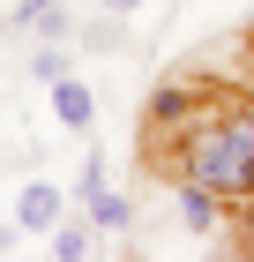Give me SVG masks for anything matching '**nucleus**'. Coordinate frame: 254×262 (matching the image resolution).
I'll return each instance as SVG.
<instances>
[{
    "instance_id": "nucleus-1",
    "label": "nucleus",
    "mask_w": 254,
    "mask_h": 262,
    "mask_svg": "<svg viewBox=\"0 0 254 262\" xmlns=\"http://www.w3.org/2000/svg\"><path fill=\"white\" fill-rule=\"evenodd\" d=\"M150 165H165V180H202L210 195L247 202V210H254V98H239V90H210L202 113L179 127Z\"/></svg>"
},
{
    "instance_id": "nucleus-2",
    "label": "nucleus",
    "mask_w": 254,
    "mask_h": 262,
    "mask_svg": "<svg viewBox=\"0 0 254 262\" xmlns=\"http://www.w3.org/2000/svg\"><path fill=\"white\" fill-rule=\"evenodd\" d=\"M202 98H210V82H202V75H172V82H157L150 105H142V158H157V150H165L179 127L195 120Z\"/></svg>"
},
{
    "instance_id": "nucleus-3",
    "label": "nucleus",
    "mask_w": 254,
    "mask_h": 262,
    "mask_svg": "<svg viewBox=\"0 0 254 262\" xmlns=\"http://www.w3.org/2000/svg\"><path fill=\"white\" fill-rule=\"evenodd\" d=\"M53 90V120L67 127V135H98V90L82 75H60V82H45Z\"/></svg>"
},
{
    "instance_id": "nucleus-4",
    "label": "nucleus",
    "mask_w": 254,
    "mask_h": 262,
    "mask_svg": "<svg viewBox=\"0 0 254 262\" xmlns=\"http://www.w3.org/2000/svg\"><path fill=\"white\" fill-rule=\"evenodd\" d=\"M60 217H67V195L53 180H22V195H15V225L22 232H53Z\"/></svg>"
},
{
    "instance_id": "nucleus-5",
    "label": "nucleus",
    "mask_w": 254,
    "mask_h": 262,
    "mask_svg": "<svg viewBox=\"0 0 254 262\" xmlns=\"http://www.w3.org/2000/svg\"><path fill=\"white\" fill-rule=\"evenodd\" d=\"M172 210H179V225H187V232H202V240H210L217 217H224V195H210L202 180H172Z\"/></svg>"
},
{
    "instance_id": "nucleus-6",
    "label": "nucleus",
    "mask_w": 254,
    "mask_h": 262,
    "mask_svg": "<svg viewBox=\"0 0 254 262\" xmlns=\"http://www.w3.org/2000/svg\"><path fill=\"white\" fill-rule=\"evenodd\" d=\"M45 247H53V262H90V255H98V225H90V210H82V217L67 210V217L45 232Z\"/></svg>"
},
{
    "instance_id": "nucleus-7",
    "label": "nucleus",
    "mask_w": 254,
    "mask_h": 262,
    "mask_svg": "<svg viewBox=\"0 0 254 262\" xmlns=\"http://www.w3.org/2000/svg\"><path fill=\"white\" fill-rule=\"evenodd\" d=\"M75 45H98L105 60H120V53H127V15H90V23H75Z\"/></svg>"
},
{
    "instance_id": "nucleus-8",
    "label": "nucleus",
    "mask_w": 254,
    "mask_h": 262,
    "mask_svg": "<svg viewBox=\"0 0 254 262\" xmlns=\"http://www.w3.org/2000/svg\"><path fill=\"white\" fill-rule=\"evenodd\" d=\"M82 210H90V225H98V232H127V225H135V202L112 195V187H105L98 202H82Z\"/></svg>"
},
{
    "instance_id": "nucleus-9",
    "label": "nucleus",
    "mask_w": 254,
    "mask_h": 262,
    "mask_svg": "<svg viewBox=\"0 0 254 262\" xmlns=\"http://www.w3.org/2000/svg\"><path fill=\"white\" fill-rule=\"evenodd\" d=\"M105 187H112V158L90 142V158H82V172H75V202H98Z\"/></svg>"
},
{
    "instance_id": "nucleus-10",
    "label": "nucleus",
    "mask_w": 254,
    "mask_h": 262,
    "mask_svg": "<svg viewBox=\"0 0 254 262\" xmlns=\"http://www.w3.org/2000/svg\"><path fill=\"white\" fill-rule=\"evenodd\" d=\"M30 75H38V82L75 75V68H67V38H38V53H30Z\"/></svg>"
},
{
    "instance_id": "nucleus-11",
    "label": "nucleus",
    "mask_w": 254,
    "mask_h": 262,
    "mask_svg": "<svg viewBox=\"0 0 254 262\" xmlns=\"http://www.w3.org/2000/svg\"><path fill=\"white\" fill-rule=\"evenodd\" d=\"M30 30H38V38H67V45H75V15H67V0H60V8H45Z\"/></svg>"
},
{
    "instance_id": "nucleus-12",
    "label": "nucleus",
    "mask_w": 254,
    "mask_h": 262,
    "mask_svg": "<svg viewBox=\"0 0 254 262\" xmlns=\"http://www.w3.org/2000/svg\"><path fill=\"white\" fill-rule=\"evenodd\" d=\"M90 8H105V15H135L142 0H90Z\"/></svg>"
},
{
    "instance_id": "nucleus-13",
    "label": "nucleus",
    "mask_w": 254,
    "mask_h": 262,
    "mask_svg": "<svg viewBox=\"0 0 254 262\" xmlns=\"http://www.w3.org/2000/svg\"><path fill=\"white\" fill-rule=\"evenodd\" d=\"M0 240H15V232H8V225H0Z\"/></svg>"
}]
</instances>
